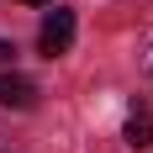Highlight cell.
<instances>
[{
    "instance_id": "cell-5",
    "label": "cell",
    "mask_w": 153,
    "mask_h": 153,
    "mask_svg": "<svg viewBox=\"0 0 153 153\" xmlns=\"http://www.w3.org/2000/svg\"><path fill=\"white\" fill-rule=\"evenodd\" d=\"M21 5H53V0H21Z\"/></svg>"
},
{
    "instance_id": "cell-2",
    "label": "cell",
    "mask_w": 153,
    "mask_h": 153,
    "mask_svg": "<svg viewBox=\"0 0 153 153\" xmlns=\"http://www.w3.org/2000/svg\"><path fill=\"white\" fill-rule=\"evenodd\" d=\"M0 106L5 111H32L37 106V85H32L27 74H5L0 79Z\"/></svg>"
},
{
    "instance_id": "cell-3",
    "label": "cell",
    "mask_w": 153,
    "mask_h": 153,
    "mask_svg": "<svg viewBox=\"0 0 153 153\" xmlns=\"http://www.w3.org/2000/svg\"><path fill=\"white\" fill-rule=\"evenodd\" d=\"M127 143L132 148H153V116L148 111H132L127 116Z\"/></svg>"
},
{
    "instance_id": "cell-1",
    "label": "cell",
    "mask_w": 153,
    "mask_h": 153,
    "mask_svg": "<svg viewBox=\"0 0 153 153\" xmlns=\"http://www.w3.org/2000/svg\"><path fill=\"white\" fill-rule=\"evenodd\" d=\"M37 48H42V58H63V53L74 48V11L53 5V16H48L42 32H37Z\"/></svg>"
},
{
    "instance_id": "cell-4",
    "label": "cell",
    "mask_w": 153,
    "mask_h": 153,
    "mask_svg": "<svg viewBox=\"0 0 153 153\" xmlns=\"http://www.w3.org/2000/svg\"><path fill=\"white\" fill-rule=\"evenodd\" d=\"M11 58H16V48H11V42H0V63H11Z\"/></svg>"
}]
</instances>
